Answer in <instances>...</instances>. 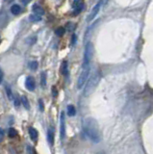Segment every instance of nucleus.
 I'll return each instance as SVG.
<instances>
[{
  "mask_svg": "<svg viewBox=\"0 0 153 154\" xmlns=\"http://www.w3.org/2000/svg\"><path fill=\"white\" fill-rule=\"evenodd\" d=\"M84 132L89 139L94 142H99L101 141V134L98 128L97 122L92 118H86L83 121Z\"/></svg>",
  "mask_w": 153,
  "mask_h": 154,
  "instance_id": "nucleus-1",
  "label": "nucleus"
},
{
  "mask_svg": "<svg viewBox=\"0 0 153 154\" xmlns=\"http://www.w3.org/2000/svg\"><path fill=\"white\" fill-rule=\"evenodd\" d=\"M98 80H99V75L97 74V72H95L94 75L89 79L88 83H87V86L85 88V90H84V95L85 96L89 95V93L94 91L95 86H96L98 83Z\"/></svg>",
  "mask_w": 153,
  "mask_h": 154,
  "instance_id": "nucleus-2",
  "label": "nucleus"
},
{
  "mask_svg": "<svg viewBox=\"0 0 153 154\" xmlns=\"http://www.w3.org/2000/svg\"><path fill=\"white\" fill-rule=\"evenodd\" d=\"M92 56H94V45L92 42H88L85 47V52H84V60H83V67L89 65V62L92 61Z\"/></svg>",
  "mask_w": 153,
  "mask_h": 154,
  "instance_id": "nucleus-3",
  "label": "nucleus"
},
{
  "mask_svg": "<svg viewBox=\"0 0 153 154\" xmlns=\"http://www.w3.org/2000/svg\"><path fill=\"white\" fill-rule=\"evenodd\" d=\"M89 65H85V67H83L82 72H81L77 81V88L79 90L82 89L84 85L86 84V82L89 78Z\"/></svg>",
  "mask_w": 153,
  "mask_h": 154,
  "instance_id": "nucleus-4",
  "label": "nucleus"
},
{
  "mask_svg": "<svg viewBox=\"0 0 153 154\" xmlns=\"http://www.w3.org/2000/svg\"><path fill=\"white\" fill-rule=\"evenodd\" d=\"M101 3H102V0H100L98 3L95 5V6L92 8V12H91V14L89 15V16H88V18H87V21L88 22H89V21H92V19H94L95 16H97V14H98V12H99V10H100V7H101Z\"/></svg>",
  "mask_w": 153,
  "mask_h": 154,
  "instance_id": "nucleus-5",
  "label": "nucleus"
},
{
  "mask_svg": "<svg viewBox=\"0 0 153 154\" xmlns=\"http://www.w3.org/2000/svg\"><path fill=\"white\" fill-rule=\"evenodd\" d=\"M66 134V125H65V113H61V118H60V136L61 139L65 138Z\"/></svg>",
  "mask_w": 153,
  "mask_h": 154,
  "instance_id": "nucleus-6",
  "label": "nucleus"
},
{
  "mask_svg": "<svg viewBox=\"0 0 153 154\" xmlns=\"http://www.w3.org/2000/svg\"><path fill=\"white\" fill-rule=\"evenodd\" d=\"M35 86H36V84H35L34 78H33V77H31V76H28L27 78H26V80H25L26 89H27L28 91H30V92H32V91L35 90Z\"/></svg>",
  "mask_w": 153,
  "mask_h": 154,
  "instance_id": "nucleus-7",
  "label": "nucleus"
},
{
  "mask_svg": "<svg viewBox=\"0 0 153 154\" xmlns=\"http://www.w3.org/2000/svg\"><path fill=\"white\" fill-rule=\"evenodd\" d=\"M47 141L50 145H53L54 144V128L49 127L47 130Z\"/></svg>",
  "mask_w": 153,
  "mask_h": 154,
  "instance_id": "nucleus-8",
  "label": "nucleus"
},
{
  "mask_svg": "<svg viewBox=\"0 0 153 154\" xmlns=\"http://www.w3.org/2000/svg\"><path fill=\"white\" fill-rule=\"evenodd\" d=\"M32 10H33V12L36 14V15H39V16H42L43 14H44L43 9L38 4H34L33 7H32Z\"/></svg>",
  "mask_w": 153,
  "mask_h": 154,
  "instance_id": "nucleus-9",
  "label": "nucleus"
},
{
  "mask_svg": "<svg viewBox=\"0 0 153 154\" xmlns=\"http://www.w3.org/2000/svg\"><path fill=\"white\" fill-rule=\"evenodd\" d=\"M20 101H21V103L23 104V106H24V108H25L26 110H30V103H29V101H28L27 96L22 95L21 96V99H20Z\"/></svg>",
  "mask_w": 153,
  "mask_h": 154,
  "instance_id": "nucleus-10",
  "label": "nucleus"
},
{
  "mask_svg": "<svg viewBox=\"0 0 153 154\" xmlns=\"http://www.w3.org/2000/svg\"><path fill=\"white\" fill-rule=\"evenodd\" d=\"M20 11H21V9H20V6L17 4H14L13 5V6L11 7V13L13 14V15L16 16L18 15V14L20 13Z\"/></svg>",
  "mask_w": 153,
  "mask_h": 154,
  "instance_id": "nucleus-11",
  "label": "nucleus"
},
{
  "mask_svg": "<svg viewBox=\"0 0 153 154\" xmlns=\"http://www.w3.org/2000/svg\"><path fill=\"white\" fill-rule=\"evenodd\" d=\"M29 135L32 140H36L38 138V131L34 127H29Z\"/></svg>",
  "mask_w": 153,
  "mask_h": 154,
  "instance_id": "nucleus-12",
  "label": "nucleus"
},
{
  "mask_svg": "<svg viewBox=\"0 0 153 154\" xmlns=\"http://www.w3.org/2000/svg\"><path fill=\"white\" fill-rule=\"evenodd\" d=\"M66 110H68V115L69 117H74L76 115V110H75V107L73 105H68Z\"/></svg>",
  "mask_w": 153,
  "mask_h": 154,
  "instance_id": "nucleus-13",
  "label": "nucleus"
},
{
  "mask_svg": "<svg viewBox=\"0 0 153 154\" xmlns=\"http://www.w3.org/2000/svg\"><path fill=\"white\" fill-rule=\"evenodd\" d=\"M61 72H62L63 75H68V62H63L62 64V67H61Z\"/></svg>",
  "mask_w": 153,
  "mask_h": 154,
  "instance_id": "nucleus-14",
  "label": "nucleus"
},
{
  "mask_svg": "<svg viewBox=\"0 0 153 154\" xmlns=\"http://www.w3.org/2000/svg\"><path fill=\"white\" fill-rule=\"evenodd\" d=\"M29 19H30L31 21H33V22H38V21L42 20V16H39V15H36V14H34V15H30V16H29Z\"/></svg>",
  "mask_w": 153,
  "mask_h": 154,
  "instance_id": "nucleus-15",
  "label": "nucleus"
},
{
  "mask_svg": "<svg viewBox=\"0 0 153 154\" xmlns=\"http://www.w3.org/2000/svg\"><path fill=\"white\" fill-rule=\"evenodd\" d=\"M84 9V4L81 2V3L78 5V6H76L74 8V15H78L79 13H81Z\"/></svg>",
  "mask_w": 153,
  "mask_h": 154,
  "instance_id": "nucleus-16",
  "label": "nucleus"
},
{
  "mask_svg": "<svg viewBox=\"0 0 153 154\" xmlns=\"http://www.w3.org/2000/svg\"><path fill=\"white\" fill-rule=\"evenodd\" d=\"M65 32H66V29L64 27H58L56 31H55V34H56L58 37H62V36H64Z\"/></svg>",
  "mask_w": 153,
  "mask_h": 154,
  "instance_id": "nucleus-17",
  "label": "nucleus"
},
{
  "mask_svg": "<svg viewBox=\"0 0 153 154\" xmlns=\"http://www.w3.org/2000/svg\"><path fill=\"white\" fill-rule=\"evenodd\" d=\"M40 85L44 88L46 86V73L45 72H42V75H40Z\"/></svg>",
  "mask_w": 153,
  "mask_h": 154,
  "instance_id": "nucleus-18",
  "label": "nucleus"
},
{
  "mask_svg": "<svg viewBox=\"0 0 153 154\" xmlns=\"http://www.w3.org/2000/svg\"><path fill=\"white\" fill-rule=\"evenodd\" d=\"M5 90H6V93H7V95H8L9 99H11V100H13V99H14V95H13V93H12V90H11V88L9 87V86H6V87H5Z\"/></svg>",
  "mask_w": 153,
  "mask_h": 154,
  "instance_id": "nucleus-19",
  "label": "nucleus"
},
{
  "mask_svg": "<svg viewBox=\"0 0 153 154\" xmlns=\"http://www.w3.org/2000/svg\"><path fill=\"white\" fill-rule=\"evenodd\" d=\"M16 136H17V131L14 128H10L9 129V137L10 138H14Z\"/></svg>",
  "mask_w": 153,
  "mask_h": 154,
  "instance_id": "nucleus-20",
  "label": "nucleus"
},
{
  "mask_svg": "<svg viewBox=\"0 0 153 154\" xmlns=\"http://www.w3.org/2000/svg\"><path fill=\"white\" fill-rule=\"evenodd\" d=\"M38 65H39V64H38L37 61H33V62H31L30 64H29V67H30V68L32 70H36L38 68Z\"/></svg>",
  "mask_w": 153,
  "mask_h": 154,
  "instance_id": "nucleus-21",
  "label": "nucleus"
},
{
  "mask_svg": "<svg viewBox=\"0 0 153 154\" xmlns=\"http://www.w3.org/2000/svg\"><path fill=\"white\" fill-rule=\"evenodd\" d=\"M75 29V25L74 23H71V22H68V24H66V30L69 31V32H72Z\"/></svg>",
  "mask_w": 153,
  "mask_h": 154,
  "instance_id": "nucleus-22",
  "label": "nucleus"
},
{
  "mask_svg": "<svg viewBox=\"0 0 153 154\" xmlns=\"http://www.w3.org/2000/svg\"><path fill=\"white\" fill-rule=\"evenodd\" d=\"M52 95H53V97H56V96L58 95V91H57L55 86L52 87Z\"/></svg>",
  "mask_w": 153,
  "mask_h": 154,
  "instance_id": "nucleus-23",
  "label": "nucleus"
},
{
  "mask_svg": "<svg viewBox=\"0 0 153 154\" xmlns=\"http://www.w3.org/2000/svg\"><path fill=\"white\" fill-rule=\"evenodd\" d=\"M39 106H40V110L42 111V112H43V111H44V105H43V102L42 99L39 100Z\"/></svg>",
  "mask_w": 153,
  "mask_h": 154,
  "instance_id": "nucleus-24",
  "label": "nucleus"
},
{
  "mask_svg": "<svg viewBox=\"0 0 153 154\" xmlns=\"http://www.w3.org/2000/svg\"><path fill=\"white\" fill-rule=\"evenodd\" d=\"M81 3V0H74L73 1V4H72V6H73V8H75L76 6H78Z\"/></svg>",
  "mask_w": 153,
  "mask_h": 154,
  "instance_id": "nucleus-25",
  "label": "nucleus"
},
{
  "mask_svg": "<svg viewBox=\"0 0 153 154\" xmlns=\"http://www.w3.org/2000/svg\"><path fill=\"white\" fill-rule=\"evenodd\" d=\"M19 104H20V101L18 100V99H14V106L16 107H18L19 106Z\"/></svg>",
  "mask_w": 153,
  "mask_h": 154,
  "instance_id": "nucleus-26",
  "label": "nucleus"
},
{
  "mask_svg": "<svg viewBox=\"0 0 153 154\" xmlns=\"http://www.w3.org/2000/svg\"><path fill=\"white\" fill-rule=\"evenodd\" d=\"M75 42H76V35H73L72 36V44H74Z\"/></svg>",
  "mask_w": 153,
  "mask_h": 154,
  "instance_id": "nucleus-27",
  "label": "nucleus"
},
{
  "mask_svg": "<svg viewBox=\"0 0 153 154\" xmlns=\"http://www.w3.org/2000/svg\"><path fill=\"white\" fill-rule=\"evenodd\" d=\"M30 1H31V0H21L22 3H23V4H25V5H27Z\"/></svg>",
  "mask_w": 153,
  "mask_h": 154,
  "instance_id": "nucleus-28",
  "label": "nucleus"
},
{
  "mask_svg": "<svg viewBox=\"0 0 153 154\" xmlns=\"http://www.w3.org/2000/svg\"><path fill=\"white\" fill-rule=\"evenodd\" d=\"M1 81H2V75H0V83H1Z\"/></svg>",
  "mask_w": 153,
  "mask_h": 154,
  "instance_id": "nucleus-29",
  "label": "nucleus"
},
{
  "mask_svg": "<svg viewBox=\"0 0 153 154\" xmlns=\"http://www.w3.org/2000/svg\"><path fill=\"white\" fill-rule=\"evenodd\" d=\"M0 41H1V38H0Z\"/></svg>",
  "mask_w": 153,
  "mask_h": 154,
  "instance_id": "nucleus-30",
  "label": "nucleus"
}]
</instances>
